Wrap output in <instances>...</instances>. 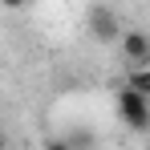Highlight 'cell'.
<instances>
[{"label":"cell","instance_id":"obj_2","mask_svg":"<svg viewBox=\"0 0 150 150\" xmlns=\"http://www.w3.org/2000/svg\"><path fill=\"white\" fill-rule=\"evenodd\" d=\"M118 114H122V122L130 130H146L150 126V101L126 85V89H118Z\"/></svg>","mask_w":150,"mask_h":150},{"label":"cell","instance_id":"obj_7","mask_svg":"<svg viewBox=\"0 0 150 150\" xmlns=\"http://www.w3.org/2000/svg\"><path fill=\"white\" fill-rule=\"evenodd\" d=\"M0 4H4V8H25L28 0H0Z\"/></svg>","mask_w":150,"mask_h":150},{"label":"cell","instance_id":"obj_5","mask_svg":"<svg viewBox=\"0 0 150 150\" xmlns=\"http://www.w3.org/2000/svg\"><path fill=\"white\" fill-rule=\"evenodd\" d=\"M69 142V150H89L93 146V134H73V138H65Z\"/></svg>","mask_w":150,"mask_h":150},{"label":"cell","instance_id":"obj_8","mask_svg":"<svg viewBox=\"0 0 150 150\" xmlns=\"http://www.w3.org/2000/svg\"><path fill=\"white\" fill-rule=\"evenodd\" d=\"M0 150H8V134L4 130H0Z\"/></svg>","mask_w":150,"mask_h":150},{"label":"cell","instance_id":"obj_3","mask_svg":"<svg viewBox=\"0 0 150 150\" xmlns=\"http://www.w3.org/2000/svg\"><path fill=\"white\" fill-rule=\"evenodd\" d=\"M118 41H122V57L130 61V69L134 65H150V37L142 28H126Z\"/></svg>","mask_w":150,"mask_h":150},{"label":"cell","instance_id":"obj_6","mask_svg":"<svg viewBox=\"0 0 150 150\" xmlns=\"http://www.w3.org/2000/svg\"><path fill=\"white\" fill-rule=\"evenodd\" d=\"M45 150H69V142H65V138H49V142H45Z\"/></svg>","mask_w":150,"mask_h":150},{"label":"cell","instance_id":"obj_1","mask_svg":"<svg viewBox=\"0 0 150 150\" xmlns=\"http://www.w3.org/2000/svg\"><path fill=\"white\" fill-rule=\"evenodd\" d=\"M85 28H89V37L101 41V45H110V41L122 37V21H118V12H114L110 4H93V8L85 12Z\"/></svg>","mask_w":150,"mask_h":150},{"label":"cell","instance_id":"obj_4","mask_svg":"<svg viewBox=\"0 0 150 150\" xmlns=\"http://www.w3.org/2000/svg\"><path fill=\"white\" fill-rule=\"evenodd\" d=\"M134 93H142V98H150V65H134L130 69V81H126Z\"/></svg>","mask_w":150,"mask_h":150}]
</instances>
